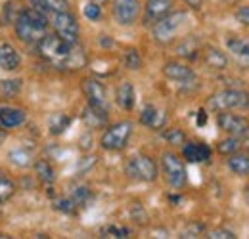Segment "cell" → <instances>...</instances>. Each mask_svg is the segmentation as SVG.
Masks as SVG:
<instances>
[{"label": "cell", "instance_id": "6da1fadb", "mask_svg": "<svg viewBox=\"0 0 249 239\" xmlns=\"http://www.w3.org/2000/svg\"><path fill=\"white\" fill-rule=\"evenodd\" d=\"M48 23L50 21L44 12H40L36 8H25L19 12V16L14 23L16 36L25 44H38V40L46 34Z\"/></svg>", "mask_w": 249, "mask_h": 239}, {"label": "cell", "instance_id": "74e56055", "mask_svg": "<svg viewBox=\"0 0 249 239\" xmlns=\"http://www.w3.org/2000/svg\"><path fill=\"white\" fill-rule=\"evenodd\" d=\"M234 17H236L238 23H242V25L249 27V6H240V8L236 10Z\"/></svg>", "mask_w": 249, "mask_h": 239}, {"label": "cell", "instance_id": "ac0fdd59", "mask_svg": "<svg viewBox=\"0 0 249 239\" xmlns=\"http://www.w3.org/2000/svg\"><path fill=\"white\" fill-rule=\"evenodd\" d=\"M25 122V111L18 107H0V126L2 128H16Z\"/></svg>", "mask_w": 249, "mask_h": 239}, {"label": "cell", "instance_id": "7dc6e473", "mask_svg": "<svg viewBox=\"0 0 249 239\" xmlns=\"http://www.w3.org/2000/svg\"><path fill=\"white\" fill-rule=\"evenodd\" d=\"M90 2H96V4H100V6H104V4H107L109 0H90Z\"/></svg>", "mask_w": 249, "mask_h": 239}, {"label": "cell", "instance_id": "d6986e66", "mask_svg": "<svg viewBox=\"0 0 249 239\" xmlns=\"http://www.w3.org/2000/svg\"><path fill=\"white\" fill-rule=\"evenodd\" d=\"M117 103H119V107L124 109V111H130L132 107H134V102H136V92H134V86L128 83V81H124L121 83L119 86H117Z\"/></svg>", "mask_w": 249, "mask_h": 239}, {"label": "cell", "instance_id": "44dd1931", "mask_svg": "<svg viewBox=\"0 0 249 239\" xmlns=\"http://www.w3.org/2000/svg\"><path fill=\"white\" fill-rule=\"evenodd\" d=\"M203 61H205V65L207 67H211V69H226V65H228V58H226V54L224 52H220L218 48H213V46H209V48H205V52H203Z\"/></svg>", "mask_w": 249, "mask_h": 239}, {"label": "cell", "instance_id": "52a82bcc", "mask_svg": "<svg viewBox=\"0 0 249 239\" xmlns=\"http://www.w3.org/2000/svg\"><path fill=\"white\" fill-rule=\"evenodd\" d=\"M130 134H132V122H128V120L115 122V124L107 126V130L102 134L100 146L106 151H121L126 148Z\"/></svg>", "mask_w": 249, "mask_h": 239}, {"label": "cell", "instance_id": "f1b7e54d", "mask_svg": "<svg viewBox=\"0 0 249 239\" xmlns=\"http://www.w3.org/2000/svg\"><path fill=\"white\" fill-rule=\"evenodd\" d=\"M163 138L167 144L171 146H184L186 144V134L180 130V128H167L163 132Z\"/></svg>", "mask_w": 249, "mask_h": 239}, {"label": "cell", "instance_id": "2e32d148", "mask_svg": "<svg viewBox=\"0 0 249 239\" xmlns=\"http://www.w3.org/2000/svg\"><path fill=\"white\" fill-rule=\"evenodd\" d=\"M140 122L148 128H154V130H159L165 126L167 122V115L163 109H157L156 105H146L140 113Z\"/></svg>", "mask_w": 249, "mask_h": 239}, {"label": "cell", "instance_id": "bcb514c9", "mask_svg": "<svg viewBox=\"0 0 249 239\" xmlns=\"http://www.w3.org/2000/svg\"><path fill=\"white\" fill-rule=\"evenodd\" d=\"M4 138H6V132H4V128H2V126H0V144H2V142H4Z\"/></svg>", "mask_w": 249, "mask_h": 239}, {"label": "cell", "instance_id": "7402d4cb", "mask_svg": "<svg viewBox=\"0 0 249 239\" xmlns=\"http://www.w3.org/2000/svg\"><path fill=\"white\" fill-rule=\"evenodd\" d=\"M228 169L238 174V176H248L249 174V155L244 153H232L228 157Z\"/></svg>", "mask_w": 249, "mask_h": 239}, {"label": "cell", "instance_id": "5bb4252c", "mask_svg": "<svg viewBox=\"0 0 249 239\" xmlns=\"http://www.w3.org/2000/svg\"><path fill=\"white\" fill-rule=\"evenodd\" d=\"M173 12V0H148L146 12H144V23L154 25L161 17Z\"/></svg>", "mask_w": 249, "mask_h": 239}, {"label": "cell", "instance_id": "60d3db41", "mask_svg": "<svg viewBox=\"0 0 249 239\" xmlns=\"http://www.w3.org/2000/svg\"><path fill=\"white\" fill-rule=\"evenodd\" d=\"M94 163H96V157H83V161L79 163V172H81L83 169H85V171H89Z\"/></svg>", "mask_w": 249, "mask_h": 239}, {"label": "cell", "instance_id": "c3c4849f", "mask_svg": "<svg viewBox=\"0 0 249 239\" xmlns=\"http://www.w3.org/2000/svg\"><path fill=\"white\" fill-rule=\"evenodd\" d=\"M6 238H10V236H6V234H0V239H6Z\"/></svg>", "mask_w": 249, "mask_h": 239}, {"label": "cell", "instance_id": "cb8c5ba5", "mask_svg": "<svg viewBox=\"0 0 249 239\" xmlns=\"http://www.w3.org/2000/svg\"><path fill=\"white\" fill-rule=\"evenodd\" d=\"M35 8L40 10V12H50V14H56V12H67L69 10V0H33Z\"/></svg>", "mask_w": 249, "mask_h": 239}, {"label": "cell", "instance_id": "7c38bea8", "mask_svg": "<svg viewBox=\"0 0 249 239\" xmlns=\"http://www.w3.org/2000/svg\"><path fill=\"white\" fill-rule=\"evenodd\" d=\"M224 44H226V50L230 52V56L238 61V65L249 67V36L228 34Z\"/></svg>", "mask_w": 249, "mask_h": 239}, {"label": "cell", "instance_id": "1f68e13d", "mask_svg": "<svg viewBox=\"0 0 249 239\" xmlns=\"http://www.w3.org/2000/svg\"><path fill=\"white\" fill-rule=\"evenodd\" d=\"M21 90V81H0V96L2 98H14Z\"/></svg>", "mask_w": 249, "mask_h": 239}, {"label": "cell", "instance_id": "ffe728a7", "mask_svg": "<svg viewBox=\"0 0 249 239\" xmlns=\"http://www.w3.org/2000/svg\"><path fill=\"white\" fill-rule=\"evenodd\" d=\"M83 120L89 128H100V126H106L107 122V111L106 109H98L92 105H87L83 109Z\"/></svg>", "mask_w": 249, "mask_h": 239}, {"label": "cell", "instance_id": "d590c367", "mask_svg": "<svg viewBox=\"0 0 249 239\" xmlns=\"http://www.w3.org/2000/svg\"><path fill=\"white\" fill-rule=\"evenodd\" d=\"M52 207L56 210H60L63 214H75L77 212V205L71 201V197H60L52 203Z\"/></svg>", "mask_w": 249, "mask_h": 239}, {"label": "cell", "instance_id": "83f0119b", "mask_svg": "<svg viewBox=\"0 0 249 239\" xmlns=\"http://www.w3.org/2000/svg\"><path fill=\"white\" fill-rule=\"evenodd\" d=\"M69 124H71V117H67L65 113H56V115L50 117V132L52 134H62Z\"/></svg>", "mask_w": 249, "mask_h": 239}, {"label": "cell", "instance_id": "9a60e30c", "mask_svg": "<svg viewBox=\"0 0 249 239\" xmlns=\"http://www.w3.org/2000/svg\"><path fill=\"white\" fill-rule=\"evenodd\" d=\"M182 157L188 163H205L211 159V148L201 142H186L182 146Z\"/></svg>", "mask_w": 249, "mask_h": 239}, {"label": "cell", "instance_id": "d4e9b609", "mask_svg": "<svg viewBox=\"0 0 249 239\" xmlns=\"http://www.w3.org/2000/svg\"><path fill=\"white\" fill-rule=\"evenodd\" d=\"M177 54L182 56V58H186V60H196L197 54H199V42L194 36H188V38H184L177 46Z\"/></svg>", "mask_w": 249, "mask_h": 239}, {"label": "cell", "instance_id": "e575fe53", "mask_svg": "<svg viewBox=\"0 0 249 239\" xmlns=\"http://www.w3.org/2000/svg\"><path fill=\"white\" fill-rule=\"evenodd\" d=\"M102 238H117V239L130 238V230L124 228V226H107V228H104Z\"/></svg>", "mask_w": 249, "mask_h": 239}, {"label": "cell", "instance_id": "d6a6232c", "mask_svg": "<svg viewBox=\"0 0 249 239\" xmlns=\"http://www.w3.org/2000/svg\"><path fill=\"white\" fill-rule=\"evenodd\" d=\"M124 67L130 69V71H138L142 67V58H140L136 48H128L124 52Z\"/></svg>", "mask_w": 249, "mask_h": 239}, {"label": "cell", "instance_id": "f35d334b", "mask_svg": "<svg viewBox=\"0 0 249 239\" xmlns=\"http://www.w3.org/2000/svg\"><path fill=\"white\" fill-rule=\"evenodd\" d=\"M209 239H236V236L230 232V230H224V228H218V230H213L209 232Z\"/></svg>", "mask_w": 249, "mask_h": 239}, {"label": "cell", "instance_id": "4dcf8cb0", "mask_svg": "<svg viewBox=\"0 0 249 239\" xmlns=\"http://www.w3.org/2000/svg\"><path fill=\"white\" fill-rule=\"evenodd\" d=\"M8 159L16 165V167H21V169H25V167H29L31 165V153L29 151H23V150H14L8 153Z\"/></svg>", "mask_w": 249, "mask_h": 239}, {"label": "cell", "instance_id": "603a6c76", "mask_svg": "<svg viewBox=\"0 0 249 239\" xmlns=\"http://www.w3.org/2000/svg\"><path fill=\"white\" fill-rule=\"evenodd\" d=\"M35 174H36V178L40 180L42 184H46V186H50V184L56 182V172H54L52 165L48 161H44V159H40V161L35 163Z\"/></svg>", "mask_w": 249, "mask_h": 239}, {"label": "cell", "instance_id": "4316f807", "mask_svg": "<svg viewBox=\"0 0 249 239\" xmlns=\"http://www.w3.org/2000/svg\"><path fill=\"white\" fill-rule=\"evenodd\" d=\"M71 201L77 205V209L79 207H87L89 203H90V199H92V191L87 188V186H77V188H73L71 189Z\"/></svg>", "mask_w": 249, "mask_h": 239}, {"label": "cell", "instance_id": "e0dca14e", "mask_svg": "<svg viewBox=\"0 0 249 239\" xmlns=\"http://www.w3.org/2000/svg\"><path fill=\"white\" fill-rule=\"evenodd\" d=\"M19 65H21L19 52L12 44H8V42L0 44V69H4V71H18Z\"/></svg>", "mask_w": 249, "mask_h": 239}, {"label": "cell", "instance_id": "7a4b0ae2", "mask_svg": "<svg viewBox=\"0 0 249 239\" xmlns=\"http://www.w3.org/2000/svg\"><path fill=\"white\" fill-rule=\"evenodd\" d=\"M73 46L75 44L63 40L56 33L44 34L38 40V54L46 61H50L52 65H56L58 69H67V61H69V56L73 52Z\"/></svg>", "mask_w": 249, "mask_h": 239}, {"label": "cell", "instance_id": "5b68a950", "mask_svg": "<svg viewBox=\"0 0 249 239\" xmlns=\"http://www.w3.org/2000/svg\"><path fill=\"white\" fill-rule=\"evenodd\" d=\"M207 105L215 111H230V109H248L249 94L244 90L226 88L213 94L207 102Z\"/></svg>", "mask_w": 249, "mask_h": 239}, {"label": "cell", "instance_id": "7bdbcfd3", "mask_svg": "<svg viewBox=\"0 0 249 239\" xmlns=\"http://www.w3.org/2000/svg\"><path fill=\"white\" fill-rule=\"evenodd\" d=\"M184 2L194 10H201V6H203V0H184Z\"/></svg>", "mask_w": 249, "mask_h": 239}, {"label": "cell", "instance_id": "8992f818", "mask_svg": "<svg viewBox=\"0 0 249 239\" xmlns=\"http://www.w3.org/2000/svg\"><path fill=\"white\" fill-rule=\"evenodd\" d=\"M161 169H163L165 180L169 182L171 188L180 189V188L186 186V182H188L186 167H184L182 159H180L177 153L165 151V153L161 155Z\"/></svg>", "mask_w": 249, "mask_h": 239}, {"label": "cell", "instance_id": "8fae6325", "mask_svg": "<svg viewBox=\"0 0 249 239\" xmlns=\"http://www.w3.org/2000/svg\"><path fill=\"white\" fill-rule=\"evenodd\" d=\"M83 92H85V96L89 100V105L107 111V107H109L107 105V90L100 81H96V79L83 81Z\"/></svg>", "mask_w": 249, "mask_h": 239}, {"label": "cell", "instance_id": "8d00e7d4", "mask_svg": "<svg viewBox=\"0 0 249 239\" xmlns=\"http://www.w3.org/2000/svg\"><path fill=\"white\" fill-rule=\"evenodd\" d=\"M83 14H85V17H87V19H90V21H98V19L102 17V6H100V4H96V2H89V4L83 8Z\"/></svg>", "mask_w": 249, "mask_h": 239}, {"label": "cell", "instance_id": "ba28073f", "mask_svg": "<svg viewBox=\"0 0 249 239\" xmlns=\"http://www.w3.org/2000/svg\"><path fill=\"white\" fill-rule=\"evenodd\" d=\"M52 25H54V31H56V34L58 36H62L63 40H67V42H71V44H77L79 42V21H77V17L73 16V14H69V10L67 12H56V14H52Z\"/></svg>", "mask_w": 249, "mask_h": 239}, {"label": "cell", "instance_id": "484cf974", "mask_svg": "<svg viewBox=\"0 0 249 239\" xmlns=\"http://www.w3.org/2000/svg\"><path fill=\"white\" fill-rule=\"evenodd\" d=\"M21 10H23V8H19V2H18V0H10V2H6L4 8H2L0 23H2V25H14Z\"/></svg>", "mask_w": 249, "mask_h": 239}, {"label": "cell", "instance_id": "836d02e7", "mask_svg": "<svg viewBox=\"0 0 249 239\" xmlns=\"http://www.w3.org/2000/svg\"><path fill=\"white\" fill-rule=\"evenodd\" d=\"M16 193V184L6 176H0V205L6 203Z\"/></svg>", "mask_w": 249, "mask_h": 239}, {"label": "cell", "instance_id": "b9f144b4", "mask_svg": "<svg viewBox=\"0 0 249 239\" xmlns=\"http://www.w3.org/2000/svg\"><path fill=\"white\" fill-rule=\"evenodd\" d=\"M203 230V226H192L190 230H186V232H182V236L180 238H197V234Z\"/></svg>", "mask_w": 249, "mask_h": 239}, {"label": "cell", "instance_id": "4fadbf2b", "mask_svg": "<svg viewBox=\"0 0 249 239\" xmlns=\"http://www.w3.org/2000/svg\"><path fill=\"white\" fill-rule=\"evenodd\" d=\"M163 75L169 81H175L178 85H194L197 81L194 69L184 65V63H178V61H167L163 67Z\"/></svg>", "mask_w": 249, "mask_h": 239}, {"label": "cell", "instance_id": "277c9868", "mask_svg": "<svg viewBox=\"0 0 249 239\" xmlns=\"http://www.w3.org/2000/svg\"><path fill=\"white\" fill-rule=\"evenodd\" d=\"M124 172L130 180H138V182H156L159 174L156 161L144 153L132 155L124 165Z\"/></svg>", "mask_w": 249, "mask_h": 239}, {"label": "cell", "instance_id": "30bf717a", "mask_svg": "<svg viewBox=\"0 0 249 239\" xmlns=\"http://www.w3.org/2000/svg\"><path fill=\"white\" fill-rule=\"evenodd\" d=\"M217 124L218 128L224 130L228 136H236V138H246V136H249V120L246 117H242V115L220 111L217 117Z\"/></svg>", "mask_w": 249, "mask_h": 239}, {"label": "cell", "instance_id": "f546056e", "mask_svg": "<svg viewBox=\"0 0 249 239\" xmlns=\"http://www.w3.org/2000/svg\"><path fill=\"white\" fill-rule=\"evenodd\" d=\"M240 138H236V136H228V138H224V140H220L217 146L218 153H222V155H232V153H236V151L240 150Z\"/></svg>", "mask_w": 249, "mask_h": 239}, {"label": "cell", "instance_id": "3957f363", "mask_svg": "<svg viewBox=\"0 0 249 239\" xmlns=\"http://www.w3.org/2000/svg\"><path fill=\"white\" fill-rule=\"evenodd\" d=\"M186 19H188V14L186 12H180V10L167 14L165 17H161L159 21L154 23V27H152L154 38H156L157 42H161V44L173 42V40L177 38L178 31L184 27Z\"/></svg>", "mask_w": 249, "mask_h": 239}, {"label": "cell", "instance_id": "ee69618b", "mask_svg": "<svg viewBox=\"0 0 249 239\" xmlns=\"http://www.w3.org/2000/svg\"><path fill=\"white\" fill-rule=\"evenodd\" d=\"M205 122H207V113H205V111H199V113H197V124L203 126Z\"/></svg>", "mask_w": 249, "mask_h": 239}, {"label": "cell", "instance_id": "ab89813d", "mask_svg": "<svg viewBox=\"0 0 249 239\" xmlns=\"http://www.w3.org/2000/svg\"><path fill=\"white\" fill-rule=\"evenodd\" d=\"M130 216H132V218L140 216V222H142V224H144V222H146V218H148V216H146V212H144L142 207H140V203H132V207H130Z\"/></svg>", "mask_w": 249, "mask_h": 239}, {"label": "cell", "instance_id": "f6af8a7d", "mask_svg": "<svg viewBox=\"0 0 249 239\" xmlns=\"http://www.w3.org/2000/svg\"><path fill=\"white\" fill-rule=\"evenodd\" d=\"M244 199L248 201V205H249V186L246 188V189H244Z\"/></svg>", "mask_w": 249, "mask_h": 239}, {"label": "cell", "instance_id": "681fc988", "mask_svg": "<svg viewBox=\"0 0 249 239\" xmlns=\"http://www.w3.org/2000/svg\"><path fill=\"white\" fill-rule=\"evenodd\" d=\"M248 155H249V150H248Z\"/></svg>", "mask_w": 249, "mask_h": 239}, {"label": "cell", "instance_id": "9c48e42d", "mask_svg": "<svg viewBox=\"0 0 249 239\" xmlns=\"http://www.w3.org/2000/svg\"><path fill=\"white\" fill-rule=\"evenodd\" d=\"M140 8H142L140 0H115L111 6V14L121 27H130L136 23L140 16Z\"/></svg>", "mask_w": 249, "mask_h": 239}]
</instances>
